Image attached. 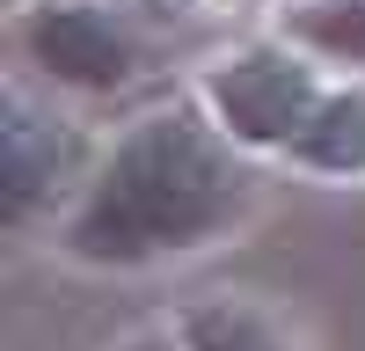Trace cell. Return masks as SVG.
<instances>
[{
  "instance_id": "3",
  "label": "cell",
  "mask_w": 365,
  "mask_h": 351,
  "mask_svg": "<svg viewBox=\"0 0 365 351\" xmlns=\"http://www.w3.org/2000/svg\"><path fill=\"white\" fill-rule=\"evenodd\" d=\"M22 51L44 81L110 96L139 73V29L103 0H37L22 15Z\"/></svg>"
},
{
  "instance_id": "1",
  "label": "cell",
  "mask_w": 365,
  "mask_h": 351,
  "mask_svg": "<svg viewBox=\"0 0 365 351\" xmlns=\"http://www.w3.org/2000/svg\"><path fill=\"white\" fill-rule=\"evenodd\" d=\"M241 205H249V176L234 161V139L197 110H154L88 176L66 220V256L110 263V271L190 256L220 242L241 220Z\"/></svg>"
},
{
  "instance_id": "7",
  "label": "cell",
  "mask_w": 365,
  "mask_h": 351,
  "mask_svg": "<svg viewBox=\"0 0 365 351\" xmlns=\"http://www.w3.org/2000/svg\"><path fill=\"white\" fill-rule=\"evenodd\" d=\"M292 44L336 66H365V0H307L292 8Z\"/></svg>"
},
{
  "instance_id": "8",
  "label": "cell",
  "mask_w": 365,
  "mask_h": 351,
  "mask_svg": "<svg viewBox=\"0 0 365 351\" xmlns=\"http://www.w3.org/2000/svg\"><path fill=\"white\" fill-rule=\"evenodd\" d=\"M125 351H190V344H182V337H132Z\"/></svg>"
},
{
  "instance_id": "6",
  "label": "cell",
  "mask_w": 365,
  "mask_h": 351,
  "mask_svg": "<svg viewBox=\"0 0 365 351\" xmlns=\"http://www.w3.org/2000/svg\"><path fill=\"white\" fill-rule=\"evenodd\" d=\"M58 161H66V146H58L51 117L37 125V117L8 110V161H0V176H8V213H22V205L37 198V190H51Z\"/></svg>"
},
{
  "instance_id": "2",
  "label": "cell",
  "mask_w": 365,
  "mask_h": 351,
  "mask_svg": "<svg viewBox=\"0 0 365 351\" xmlns=\"http://www.w3.org/2000/svg\"><path fill=\"white\" fill-rule=\"evenodd\" d=\"M205 103L234 146H292L322 103V81H314V58L292 44H241L234 58L212 66Z\"/></svg>"
},
{
  "instance_id": "5",
  "label": "cell",
  "mask_w": 365,
  "mask_h": 351,
  "mask_svg": "<svg viewBox=\"0 0 365 351\" xmlns=\"http://www.w3.org/2000/svg\"><path fill=\"white\" fill-rule=\"evenodd\" d=\"M182 344L190 351H292V337L249 300H205L182 315Z\"/></svg>"
},
{
  "instance_id": "4",
  "label": "cell",
  "mask_w": 365,
  "mask_h": 351,
  "mask_svg": "<svg viewBox=\"0 0 365 351\" xmlns=\"http://www.w3.org/2000/svg\"><path fill=\"white\" fill-rule=\"evenodd\" d=\"M299 168L314 176H365V88H336L322 96L314 117L299 125V139L285 146Z\"/></svg>"
}]
</instances>
